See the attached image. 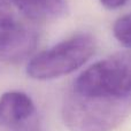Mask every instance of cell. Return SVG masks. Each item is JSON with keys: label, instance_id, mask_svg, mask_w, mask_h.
<instances>
[{"label": "cell", "instance_id": "obj_1", "mask_svg": "<svg viewBox=\"0 0 131 131\" xmlns=\"http://www.w3.org/2000/svg\"><path fill=\"white\" fill-rule=\"evenodd\" d=\"M131 112V97L124 99L83 97L69 92L62 107V118L70 131H112Z\"/></svg>", "mask_w": 131, "mask_h": 131}, {"label": "cell", "instance_id": "obj_2", "mask_svg": "<svg viewBox=\"0 0 131 131\" xmlns=\"http://www.w3.org/2000/svg\"><path fill=\"white\" fill-rule=\"evenodd\" d=\"M70 92L83 97L124 99L131 97V54L116 53L86 68Z\"/></svg>", "mask_w": 131, "mask_h": 131}, {"label": "cell", "instance_id": "obj_3", "mask_svg": "<svg viewBox=\"0 0 131 131\" xmlns=\"http://www.w3.org/2000/svg\"><path fill=\"white\" fill-rule=\"evenodd\" d=\"M97 41L90 34H77L36 54L27 66L34 79L48 81L71 74L93 57Z\"/></svg>", "mask_w": 131, "mask_h": 131}, {"label": "cell", "instance_id": "obj_4", "mask_svg": "<svg viewBox=\"0 0 131 131\" xmlns=\"http://www.w3.org/2000/svg\"><path fill=\"white\" fill-rule=\"evenodd\" d=\"M38 36L0 6V61L18 63L36 50Z\"/></svg>", "mask_w": 131, "mask_h": 131}, {"label": "cell", "instance_id": "obj_5", "mask_svg": "<svg viewBox=\"0 0 131 131\" xmlns=\"http://www.w3.org/2000/svg\"><path fill=\"white\" fill-rule=\"evenodd\" d=\"M36 115V107L28 94L9 91L0 98V122L12 131L28 129L29 122Z\"/></svg>", "mask_w": 131, "mask_h": 131}, {"label": "cell", "instance_id": "obj_6", "mask_svg": "<svg viewBox=\"0 0 131 131\" xmlns=\"http://www.w3.org/2000/svg\"><path fill=\"white\" fill-rule=\"evenodd\" d=\"M8 4L27 17L37 21L59 17L67 9L66 0H8Z\"/></svg>", "mask_w": 131, "mask_h": 131}, {"label": "cell", "instance_id": "obj_7", "mask_svg": "<svg viewBox=\"0 0 131 131\" xmlns=\"http://www.w3.org/2000/svg\"><path fill=\"white\" fill-rule=\"evenodd\" d=\"M113 34L121 45L131 50V13L123 15L115 21L113 25Z\"/></svg>", "mask_w": 131, "mask_h": 131}, {"label": "cell", "instance_id": "obj_8", "mask_svg": "<svg viewBox=\"0 0 131 131\" xmlns=\"http://www.w3.org/2000/svg\"><path fill=\"white\" fill-rule=\"evenodd\" d=\"M100 4L108 9H117L120 7L124 6L128 0H99Z\"/></svg>", "mask_w": 131, "mask_h": 131}, {"label": "cell", "instance_id": "obj_9", "mask_svg": "<svg viewBox=\"0 0 131 131\" xmlns=\"http://www.w3.org/2000/svg\"><path fill=\"white\" fill-rule=\"evenodd\" d=\"M8 4V0H0V6H5Z\"/></svg>", "mask_w": 131, "mask_h": 131}, {"label": "cell", "instance_id": "obj_10", "mask_svg": "<svg viewBox=\"0 0 131 131\" xmlns=\"http://www.w3.org/2000/svg\"><path fill=\"white\" fill-rule=\"evenodd\" d=\"M22 131H36V129L35 128H28V129H24V130H22Z\"/></svg>", "mask_w": 131, "mask_h": 131}]
</instances>
